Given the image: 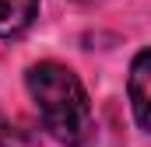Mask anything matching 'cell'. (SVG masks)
<instances>
[{"instance_id": "6da1fadb", "label": "cell", "mask_w": 151, "mask_h": 147, "mask_svg": "<svg viewBox=\"0 0 151 147\" xmlns=\"http://www.w3.org/2000/svg\"><path fill=\"white\" fill-rule=\"evenodd\" d=\"M28 91L35 98V109L49 137H56L67 147H81L91 140L95 119H91L88 95L74 77V70L60 63H35L28 70Z\"/></svg>"}, {"instance_id": "7a4b0ae2", "label": "cell", "mask_w": 151, "mask_h": 147, "mask_svg": "<svg viewBox=\"0 0 151 147\" xmlns=\"http://www.w3.org/2000/svg\"><path fill=\"white\" fill-rule=\"evenodd\" d=\"M148 81H151V56L148 49H141L137 56H134V67H130V84H127V91H130V109H134V119H137V126L141 130H148L151 126V91H148Z\"/></svg>"}, {"instance_id": "3957f363", "label": "cell", "mask_w": 151, "mask_h": 147, "mask_svg": "<svg viewBox=\"0 0 151 147\" xmlns=\"http://www.w3.org/2000/svg\"><path fill=\"white\" fill-rule=\"evenodd\" d=\"M39 14V0H0V39L18 35Z\"/></svg>"}]
</instances>
